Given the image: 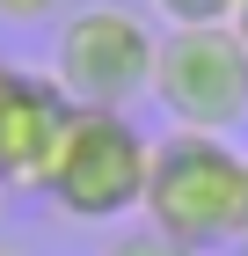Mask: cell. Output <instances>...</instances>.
<instances>
[{
	"label": "cell",
	"instance_id": "obj_6",
	"mask_svg": "<svg viewBox=\"0 0 248 256\" xmlns=\"http://www.w3.org/2000/svg\"><path fill=\"white\" fill-rule=\"evenodd\" d=\"M102 256H197V249H183L175 234H161V227H110V242H102Z\"/></svg>",
	"mask_w": 248,
	"mask_h": 256
},
{
	"label": "cell",
	"instance_id": "obj_8",
	"mask_svg": "<svg viewBox=\"0 0 248 256\" xmlns=\"http://www.w3.org/2000/svg\"><path fill=\"white\" fill-rule=\"evenodd\" d=\"M66 0H0V22H51Z\"/></svg>",
	"mask_w": 248,
	"mask_h": 256
},
{
	"label": "cell",
	"instance_id": "obj_9",
	"mask_svg": "<svg viewBox=\"0 0 248 256\" xmlns=\"http://www.w3.org/2000/svg\"><path fill=\"white\" fill-rule=\"evenodd\" d=\"M227 30H234V37L248 44V0H234V22H227Z\"/></svg>",
	"mask_w": 248,
	"mask_h": 256
},
{
	"label": "cell",
	"instance_id": "obj_1",
	"mask_svg": "<svg viewBox=\"0 0 248 256\" xmlns=\"http://www.w3.org/2000/svg\"><path fill=\"white\" fill-rule=\"evenodd\" d=\"M146 227L175 234L183 249L219 256L248 242V154L219 132H161L146 168Z\"/></svg>",
	"mask_w": 248,
	"mask_h": 256
},
{
	"label": "cell",
	"instance_id": "obj_11",
	"mask_svg": "<svg viewBox=\"0 0 248 256\" xmlns=\"http://www.w3.org/2000/svg\"><path fill=\"white\" fill-rule=\"evenodd\" d=\"M0 205H7V190H0Z\"/></svg>",
	"mask_w": 248,
	"mask_h": 256
},
{
	"label": "cell",
	"instance_id": "obj_4",
	"mask_svg": "<svg viewBox=\"0 0 248 256\" xmlns=\"http://www.w3.org/2000/svg\"><path fill=\"white\" fill-rule=\"evenodd\" d=\"M153 102H161V118L175 132L234 139L248 124V44L227 22H212V30H161Z\"/></svg>",
	"mask_w": 248,
	"mask_h": 256
},
{
	"label": "cell",
	"instance_id": "obj_10",
	"mask_svg": "<svg viewBox=\"0 0 248 256\" xmlns=\"http://www.w3.org/2000/svg\"><path fill=\"white\" fill-rule=\"evenodd\" d=\"M227 256H248V242H241V249H227Z\"/></svg>",
	"mask_w": 248,
	"mask_h": 256
},
{
	"label": "cell",
	"instance_id": "obj_2",
	"mask_svg": "<svg viewBox=\"0 0 248 256\" xmlns=\"http://www.w3.org/2000/svg\"><path fill=\"white\" fill-rule=\"evenodd\" d=\"M146 168H153V139L132 124V110H73L37 198H51V212L80 227H124L146 205Z\"/></svg>",
	"mask_w": 248,
	"mask_h": 256
},
{
	"label": "cell",
	"instance_id": "obj_5",
	"mask_svg": "<svg viewBox=\"0 0 248 256\" xmlns=\"http://www.w3.org/2000/svg\"><path fill=\"white\" fill-rule=\"evenodd\" d=\"M66 118H73V102L51 74L0 66V190H37L44 183Z\"/></svg>",
	"mask_w": 248,
	"mask_h": 256
},
{
	"label": "cell",
	"instance_id": "obj_7",
	"mask_svg": "<svg viewBox=\"0 0 248 256\" xmlns=\"http://www.w3.org/2000/svg\"><path fill=\"white\" fill-rule=\"evenodd\" d=\"M153 22L168 30H212V22H234V0H146Z\"/></svg>",
	"mask_w": 248,
	"mask_h": 256
},
{
	"label": "cell",
	"instance_id": "obj_3",
	"mask_svg": "<svg viewBox=\"0 0 248 256\" xmlns=\"http://www.w3.org/2000/svg\"><path fill=\"white\" fill-rule=\"evenodd\" d=\"M153 59L161 30L124 0H80L58 15L51 37V80L73 110H132L153 96Z\"/></svg>",
	"mask_w": 248,
	"mask_h": 256
},
{
	"label": "cell",
	"instance_id": "obj_12",
	"mask_svg": "<svg viewBox=\"0 0 248 256\" xmlns=\"http://www.w3.org/2000/svg\"><path fill=\"white\" fill-rule=\"evenodd\" d=\"M0 256H7V249H0Z\"/></svg>",
	"mask_w": 248,
	"mask_h": 256
}]
</instances>
